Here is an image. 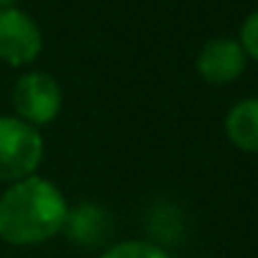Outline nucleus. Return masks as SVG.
Returning <instances> with one entry per match:
<instances>
[{"label":"nucleus","instance_id":"1a4fd4ad","mask_svg":"<svg viewBox=\"0 0 258 258\" xmlns=\"http://www.w3.org/2000/svg\"><path fill=\"white\" fill-rule=\"evenodd\" d=\"M13 3H16V0H0V11H8Z\"/></svg>","mask_w":258,"mask_h":258},{"label":"nucleus","instance_id":"0eeeda50","mask_svg":"<svg viewBox=\"0 0 258 258\" xmlns=\"http://www.w3.org/2000/svg\"><path fill=\"white\" fill-rule=\"evenodd\" d=\"M101 258H170L160 245L147 240H121L111 245Z\"/></svg>","mask_w":258,"mask_h":258},{"label":"nucleus","instance_id":"f257e3e1","mask_svg":"<svg viewBox=\"0 0 258 258\" xmlns=\"http://www.w3.org/2000/svg\"><path fill=\"white\" fill-rule=\"evenodd\" d=\"M69 218L66 198L43 177L13 182L0 198V238L11 245H36L53 238Z\"/></svg>","mask_w":258,"mask_h":258},{"label":"nucleus","instance_id":"423d86ee","mask_svg":"<svg viewBox=\"0 0 258 258\" xmlns=\"http://www.w3.org/2000/svg\"><path fill=\"white\" fill-rule=\"evenodd\" d=\"M225 135L243 152H258V96L238 101L225 114Z\"/></svg>","mask_w":258,"mask_h":258},{"label":"nucleus","instance_id":"39448f33","mask_svg":"<svg viewBox=\"0 0 258 258\" xmlns=\"http://www.w3.org/2000/svg\"><path fill=\"white\" fill-rule=\"evenodd\" d=\"M245 51L233 38H213L198 53V74L215 86L233 84L245 71Z\"/></svg>","mask_w":258,"mask_h":258},{"label":"nucleus","instance_id":"6e6552de","mask_svg":"<svg viewBox=\"0 0 258 258\" xmlns=\"http://www.w3.org/2000/svg\"><path fill=\"white\" fill-rule=\"evenodd\" d=\"M240 48L245 51V56H250L253 61H258V11H253L243 26H240Z\"/></svg>","mask_w":258,"mask_h":258},{"label":"nucleus","instance_id":"20e7f679","mask_svg":"<svg viewBox=\"0 0 258 258\" xmlns=\"http://www.w3.org/2000/svg\"><path fill=\"white\" fill-rule=\"evenodd\" d=\"M43 38L38 26L23 11H0V61L8 66H26L38 58Z\"/></svg>","mask_w":258,"mask_h":258},{"label":"nucleus","instance_id":"7ed1b4c3","mask_svg":"<svg viewBox=\"0 0 258 258\" xmlns=\"http://www.w3.org/2000/svg\"><path fill=\"white\" fill-rule=\"evenodd\" d=\"M13 106L23 121L33 126L48 124L61 111V86L51 74H26L13 89Z\"/></svg>","mask_w":258,"mask_h":258},{"label":"nucleus","instance_id":"f03ea898","mask_svg":"<svg viewBox=\"0 0 258 258\" xmlns=\"http://www.w3.org/2000/svg\"><path fill=\"white\" fill-rule=\"evenodd\" d=\"M41 160L43 137L38 129L18 116H0V182L31 177Z\"/></svg>","mask_w":258,"mask_h":258}]
</instances>
